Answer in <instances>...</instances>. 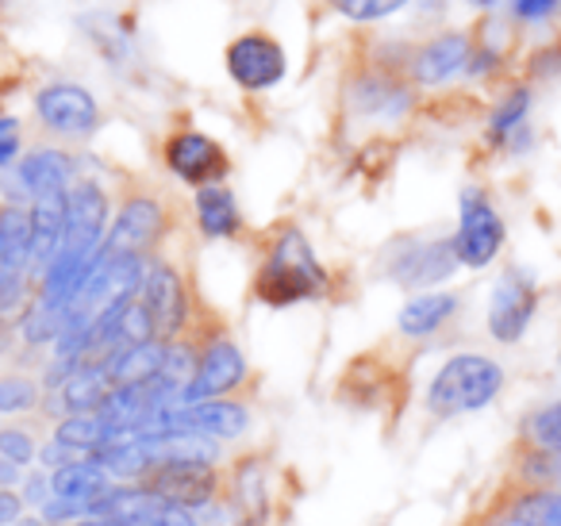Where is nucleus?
<instances>
[{"label": "nucleus", "mask_w": 561, "mask_h": 526, "mask_svg": "<svg viewBox=\"0 0 561 526\" xmlns=\"http://www.w3.org/2000/svg\"><path fill=\"white\" fill-rule=\"evenodd\" d=\"M504 388V369L484 354H458L435 373L427 388V408L435 415H466V411H481Z\"/></svg>", "instance_id": "nucleus-1"}, {"label": "nucleus", "mask_w": 561, "mask_h": 526, "mask_svg": "<svg viewBox=\"0 0 561 526\" xmlns=\"http://www.w3.org/2000/svg\"><path fill=\"white\" fill-rule=\"evenodd\" d=\"M323 288V270L300 231H285L254 281V293L273 308L308 300Z\"/></svg>", "instance_id": "nucleus-2"}, {"label": "nucleus", "mask_w": 561, "mask_h": 526, "mask_svg": "<svg viewBox=\"0 0 561 526\" xmlns=\"http://www.w3.org/2000/svg\"><path fill=\"white\" fill-rule=\"evenodd\" d=\"M139 484L185 511H201L216 500V469L204 457H158Z\"/></svg>", "instance_id": "nucleus-3"}, {"label": "nucleus", "mask_w": 561, "mask_h": 526, "mask_svg": "<svg viewBox=\"0 0 561 526\" xmlns=\"http://www.w3.org/2000/svg\"><path fill=\"white\" fill-rule=\"evenodd\" d=\"M450 247L458 265H473V270L489 265L500 254V247H504V219H500V211L492 208L481 188H466L461 193V219Z\"/></svg>", "instance_id": "nucleus-4"}, {"label": "nucleus", "mask_w": 561, "mask_h": 526, "mask_svg": "<svg viewBox=\"0 0 561 526\" xmlns=\"http://www.w3.org/2000/svg\"><path fill=\"white\" fill-rule=\"evenodd\" d=\"M35 112H39L43 127H50L55 135H66V139H85L101 124V108H96L93 93L81 85H70V81L39 89Z\"/></svg>", "instance_id": "nucleus-5"}, {"label": "nucleus", "mask_w": 561, "mask_h": 526, "mask_svg": "<svg viewBox=\"0 0 561 526\" xmlns=\"http://www.w3.org/2000/svg\"><path fill=\"white\" fill-rule=\"evenodd\" d=\"M227 73L234 78V85L247 93H262L273 89L285 78V47L270 35H239L227 47Z\"/></svg>", "instance_id": "nucleus-6"}, {"label": "nucleus", "mask_w": 561, "mask_h": 526, "mask_svg": "<svg viewBox=\"0 0 561 526\" xmlns=\"http://www.w3.org/2000/svg\"><path fill=\"white\" fill-rule=\"evenodd\" d=\"M535 319V285L523 270H507L489 300V331L496 342H519Z\"/></svg>", "instance_id": "nucleus-7"}, {"label": "nucleus", "mask_w": 561, "mask_h": 526, "mask_svg": "<svg viewBox=\"0 0 561 526\" xmlns=\"http://www.w3.org/2000/svg\"><path fill=\"white\" fill-rule=\"evenodd\" d=\"M139 300H142V308H147L158 342H170L173 334L185 327V311H188L185 285H181V277L165 262L150 265V270L142 273Z\"/></svg>", "instance_id": "nucleus-8"}, {"label": "nucleus", "mask_w": 561, "mask_h": 526, "mask_svg": "<svg viewBox=\"0 0 561 526\" xmlns=\"http://www.w3.org/2000/svg\"><path fill=\"white\" fill-rule=\"evenodd\" d=\"M162 235V204L150 196H131L119 208L116 224L104 235V258H139L147 247H154V239Z\"/></svg>", "instance_id": "nucleus-9"}, {"label": "nucleus", "mask_w": 561, "mask_h": 526, "mask_svg": "<svg viewBox=\"0 0 561 526\" xmlns=\"http://www.w3.org/2000/svg\"><path fill=\"white\" fill-rule=\"evenodd\" d=\"M242 380H247V362H242L239 346L219 339L201 354V362H196V369H193V380H188L185 392H181V403L219 400V396L234 392Z\"/></svg>", "instance_id": "nucleus-10"}, {"label": "nucleus", "mask_w": 561, "mask_h": 526, "mask_svg": "<svg viewBox=\"0 0 561 526\" xmlns=\"http://www.w3.org/2000/svg\"><path fill=\"white\" fill-rule=\"evenodd\" d=\"M165 165L188 185H219L227 173V155L219 142H211L201 132H181L165 142Z\"/></svg>", "instance_id": "nucleus-11"}, {"label": "nucleus", "mask_w": 561, "mask_h": 526, "mask_svg": "<svg viewBox=\"0 0 561 526\" xmlns=\"http://www.w3.org/2000/svg\"><path fill=\"white\" fill-rule=\"evenodd\" d=\"M458 270V258H454L450 242H412L404 247V254L392 262V277L404 288H427L446 281Z\"/></svg>", "instance_id": "nucleus-12"}, {"label": "nucleus", "mask_w": 561, "mask_h": 526, "mask_svg": "<svg viewBox=\"0 0 561 526\" xmlns=\"http://www.w3.org/2000/svg\"><path fill=\"white\" fill-rule=\"evenodd\" d=\"M70 193V188H66ZM66 193L35 196L32 204V265L47 270L66 235Z\"/></svg>", "instance_id": "nucleus-13"}, {"label": "nucleus", "mask_w": 561, "mask_h": 526, "mask_svg": "<svg viewBox=\"0 0 561 526\" xmlns=\"http://www.w3.org/2000/svg\"><path fill=\"white\" fill-rule=\"evenodd\" d=\"M469 58H473V47H469L466 35H458V32L438 35V39H431L427 47L415 55V81H420V85H443L446 78L466 70Z\"/></svg>", "instance_id": "nucleus-14"}, {"label": "nucleus", "mask_w": 561, "mask_h": 526, "mask_svg": "<svg viewBox=\"0 0 561 526\" xmlns=\"http://www.w3.org/2000/svg\"><path fill=\"white\" fill-rule=\"evenodd\" d=\"M112 392V380L104 373V365L96 362H85L62 380V403L70 415H96L104 408Z\"/></svg>", "instance_id": "nucleus-15"}, {"label": "nucleus", "mask_w": 561, "mask_h": 526, "mask_svg": "<svg viewBox=\"0 0 561 526\" xmlns=\"http://www.w3.org/2000/svg\"><path fill=\"white\" fill-rule=\"evenodd\" d=\"M108 472L96 465V457H81L62 469H50V492L62 495V500H78L85 507H93V500L101 492H108Z\"/></svg>", "instance_id": "nucleus-16"}, {"label": "nucleus", "mask_w": 561, "mask_h": 526, "mask_svg": "<svg viewBox=\"0 0 561 526\" xmlns=\"http://www.w3.org/2000/svg\"><path fill=\"white\" fill-rule=\"evenodd\" d=\"M70 158L62 155V150H32V155L20 162V181H24V188L35 196H47V193H66L70 188Z\"/></svg>", "instance_id": "nucleus-17"}, {"label": "nucleus", "mask_w": 561, "mask_h": 526, "mask_svg": "<svg viewBox=\"0 0 561 526\" xmlns=\"http://www.w3.org/2000/svg\"><path fill=\"white\" fill-rule=\"evenodd\" d=\"M454 311H458V296L454 293H423L404 304V311H400V331H404L408 339L435 334Z\"/></svg>", "instance_id": "nucleus-18"}, {"label": "nucleus", "mask_w": 561, "mask_h": 526, "mask_svg": "<svg viewBox=\"0 0 561 526\" xmlns=\"http://www.w3.org/2000/svg\"><path fill=\"white\" fill-rule=\"evenodd\" d=\"M196 219H201V231L208 239H227V235L239 231V204H234L231 188L224 185H204L196 193Z\"/></svg>", "instance_id": "nucleus-19"}, {"label": "nucleus", "mask_w": 561, "mask_h": 526, "mask_svg": "<svg viewBox=\"0 0 561 526\" xmlns=\"http://www.w3.org/2000/svg\"><path fill=\"white\" fill-rule=\"evenodd\" d=\"M55 438L93 457L96 449H101L104 442H108V426H104L101 415H66L62 423H58Z\"/></svg>", "instance_id": "nucleus-20"}, {"label": "nucleus", "mask_w": 561, "mask_h": 526, "mask_svg": "<svg viewBox=\"0 0 561 526\" xmlns=\"http://www.w3.org/2000/svg\"><path fill=\"white\" fill-rule=\"evenodd\" d=\"M527 112H530V93L527 89H515L500 101V108L492 112V124H489V139L492 142H507V135L523 132L527 124Z\"/></svg>", "instance_id": "nucleus-21"}, {"label": "nucleus", "mask_w": 561, "mask_h": 526, "mask_svg": "<svg viewBox=\"0 0 561 526\" xmlns=\"http://www.w3.org/2000/svg\"><path fill=\"white\" fill-rule=\"evenodd\" d=\"M39 403V385L27 377H4L0 380V411L16 415V411H32Z\"/></svg>", "instance_id": "nucleus-22"}, {"label": "nucleus", "mask_w": 561, "mask_h": 526, "mask_svg": "<svg viewBox=\"0 0 561 526\" xmlns=\"http://www.w3.org/2000/svg\"><path fill=\"white\" fill-rule=\"evenodd\" d=\"M527 431L542 449L561 454V400L550 403V408H542V411H535V415H530V423H527Z\"/></svg>", "instance_id": "nucleus-23"}, {"label": "nucleus", "mask_w": 561, "mask_h": 526, "mask_svg": "<svg viewBox=\"0 0 561 526\" xmlns=\"http://www.w3.org/2000/svg\"><path fill=\"white\" fill-rule=\"evenodd\" d=\"M335 12H343L346 20H358V24H369V20H385L392 12H400L408 0H331Z\"/></svg>", "instance_id": "nucleus-24"}, {"label": "nucleus", "mask_w": 561, "mask_h": 526, "mask_svg": "<svg viewBox=\"0 0 561 526\" xmlns=\"http://www.w3.org/2000/svg\"><path fill=\"white\" fill-rule=\"evenodd\" d=\"M131 526H196V518H193V511L178 507V503H165L154 495V503H150Z\"/></svg>", "instance_id": "nucleus-25"}, {"label": "nucleus", "mask_w": 561, "mask_h": 526, "mask_svg": "<svg viewBox=\"0 0 561 526\" xmlns=\"http://www.w3.org/2000/svg\"><path fill=\"white\" fill-rule=\"evenodd\" d=\"M0 457H9V461H16V465H27L35 457L32 434L20 431V426H4V431H0Z\"/></svg>", "instance_id": "nucleus-26"}, {"label": "nucleus", "mask_w": 561, "mask_h": 526, "mask_svg": "<svg viewBox=\"0 0 561 526\" xmlns=\"http://www.w3.org/2000/svg\"><path fill=\"white\" fill-rule=\"evenodd\" d=\"M561 0H515V16L519 20H550Z\"/></svg>", "instance_id": "nucleus-27"}, {"label": "nucleus", "mask_w": 561, "mask_h": 526, "mask_svg": "<svg viewBox=\"0 0 561 526\" xmlns=\"http://www.w3.org/2000/svg\"><path fill=\"white\" fill-rule=\"evenodd\" d=\"M20 150L16 139V119H0V165H9Z\"/></svg>", "instance_id": "nucleus-28"}, {"label": "nucleus", "mask_w": 561, "mask_h": 526, "mask_svg": "<svg viewBox=\"0 0 561 526\" xmlns=\"http://www.w3.org/2000/svg\"><path fill=\"white\" fill-rule=\"evenodd\" d=\"M20 511H24V495H16L12 488H0V526L20 523Z\"/></svg>", "instance_id": "nucleus-29"}, {"label": "nucleus", "mask_w": 561, "mask_h": 526, "mask_svg": "<svg viewBox=\"0 0 561 526\" xmlns=\"http://www.w3.org/2000/svg\"><path fill=\"white\" fill-rule=\"evenodd\" d=\"M50 495H55V492H50V477H32V480H27L24 503H32V507H43Z\"/></svg>", "instance_id": "nucleus-30"}, {"label": "nucleus", "mask_w": 561, "mask_h": 526, "mask_svg": "<svg viewBox=\"0 0 561 526\" xmlns=\"http://www.w3.org/2000/svg\"><path fill=\"white\" fill-rule=\"evenodd\" d=\"M20 480V465L9 461V457H0V488H12Z\"/></svg>", "instance_id": "nucleus-31"}, {"label": "nucleus", "mask_w": 561, "mask_h": 526, "mask_svg": "<svg viewBox=\"0 0 561 526\" xmlns=\"http://www.w3.org/2000/svg\"><path fill=\"white\" fill-rule=\"evenodd\" d=\"M73 526H127V523H119V518H112V515H85Z\"/></svg>", "instance_id": "nucleus-32"}, {"label": "nucleus", "mask_w": 561, "mask_h": 526, "mask_svg": "<svg viewBox=\"0 0 561 526\" xmlns=\"http://www.w3.org/2000/svg\"><path fill=\"white\" fill-rule=\"evenodd\" d=\"M500 526H530V523H523V518H515V515H512V518H504Z\"/></svg>", "instance_id": "nucleus-33"}, {"label": "nucleus", "mask_w": 561, "mask_h": 526, "mask_svg": "<svg viewBox=\"0 0 561 526\" xmlns=\"http://www.w3.org/2000/svg\"><path fill=\"white\" fill-rule=\"evenodd\" d=\"M20 526H47L43 518H20Z\"/></svg>", "instance_id": "nucleus-34"}, {"label": "nucleus", "mask_w": 561, "mask_h": 526, "mask_svg": "<svg viewBox=\"0 0 561 526\" xmlns=\"http://www.w3.org/2000/svg\"><path fill=\"white\" fill-rule=\"evenodd\" d=\"M477 4H492V0H477Z\"/></svg>", "instance_id": "nucleus-35"}, {"label": "nucleus", "mask_w": 561, "mask_h": 526, "mask_svg": "<svg viewBox=\"0 0 561 526\" xmlns=\"http://www.w3.org/2000/svg\"><path fill=\"white\" fill-rule=\"evenodd\" d=\"M4 4H9V0H0V9H4Z\"/></svg>", "instance_id": "nucleus-36"}]
</instances>
